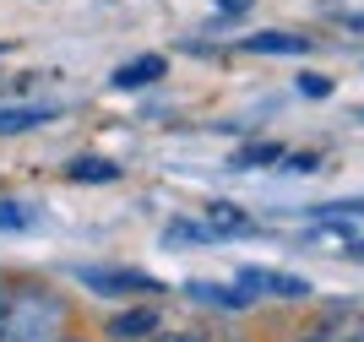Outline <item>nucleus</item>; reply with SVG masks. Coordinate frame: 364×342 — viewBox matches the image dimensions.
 <instances>
[{"label":"nucleus","mask_w":364,"mask_h":342,"mask_svg":"<svg viewBox=\"0 0 364 342\" xmlns=\"http://www.w3.org/2000/svg\"><path fill=\"white\" fill-rule=\"evenodd\" d=\"M0 49H6V44H0Z\"/></svg>","instance_id":"nucleus-17"},{"label":"nucleus","mask_w":364,"mask_h":342,"mask_svg":"<svg viewBox=\"0 0 364 342\" xmlns=\"http://www.w3.org/2000/svg\"><path fill=\"white\" fill-rule=\"evenodd\" d=\"M240 288L250 299H261V294H277V299H304L310 294V283H304V277H283V272H240Z\"/></svg>","instance_id":"nucleus-2"},{"label":"nucleus","mask_w":364,"mask_h":342,"mask_svg":"<svg viewBox=\"0 0 364 342\" xmlns=\"http://www.w3.org/2000/svg\"><path fill=\"white\" fill-rule=\"evenodd\" d=\"M218 11H228V16H240V11H250V0H218Z\"/></svg>","instance_id":"nucleus-15"},{"label":"nucleus","mask_w":364,"mask_h":342,"mask_svg":"<svg viewBox=\"0 0 364 342\" xmlns=\"http://www.w3.org/2000/svg\"><path fill=\"white\" fill-rule=\"evenodd\" d=\"M164 71H168L164 55H141V60H131V65L114 71V87H152V82H164Z\"/></svg>","instance_id":"nucleus-5"},{"label":"nucleus","mask_w":364,"mask_h":342,"mask_svg":"<svg viewBox=\"0 0 364 342\" xmlns=\"http://www.w3.org/2000/svg\"><path fill=\"white\" fill-rule=\"evenodd\" d=\"M65 174H71L76 185H109V179H120V164H114V158H71Z\"/></svg>","instance_id":"nucleus-8"},{"label":"nucleus","mask_w":364,"mask_h":342,"mask_svg":"<svg viewBox=\"0 0 364 342\" xmlns=\"http://www.w3.org/2000/svg\"><path fill=\"white\" fill-rule=\"evenodd\" d=\"M65 304L44 288H6L0 294V342H60Z\"/></svg>","instance_id":"nucleus-1"},{"label":"nucleus","mask_w":364,"mask_h":342,"mask_svg":"<svg viewBox=\"0 0 364 342\" xmlns=\"http://www.w3.org/2000/svg\"><path fill=\"white\" fill-rule=\"evenodd\" d=\"M82 283L98 294H158V277L147 272H82Z\"/></svg>","instance_id":"nucleus-3"},{"label":"nucleus","mask_w":364,"mask_h":342,"mask_svg":"<svg viewBox=\"0 0 364 342\" xmlns=\"http://www.w3.org/2000/svg\"><path fill=\"white\" fill-rule=\"evenodd\" d=\"M207 228H213L218 239H245V234H256V223L245 218L234 201H213V212H207Z\"/></svg>","instance_id":"nucleus-4"},{"label":"nucleus","mask_w":364,"mask_h":342,"mask_svg":"<svg viewBox=\"0 0 364 342\" xmlns=\"http://www.w3.org/2000/svg\"><path fill=\"white\" fill-rule=\"evenodd\" d=\"M299 92H304V98H326V92H332V82H326V76H316V71H304V76H299Z\"/></svg>","instance_id":"nucleus-14"},{"label":"nucleus","mask_w":364,"mask_h":342,"mask_svg":"<svg viewBox=\"0 0 364 342\" xmlns=\"http://www.w3.org/2000/svg\"><path fill=\"white\" fill-rule=\"evenodd\" d=\"M158 342H196V337H158Z\"/></svg>","instance_id":"nucleus-16"},{"label":"nucleus","mask_w":364,"mask_h":342,"mask_svg":"<svg viewBox=\"0 0 364 342\" xmlns=\"http://www.w3.org/2000/svg\"><path fill=\"white\" fill-rule=\"evenodd\" d=\"M321 337H326V342H364V315L353 310V304H343V310H332V315H326Z\"/></svg>","instance_id":"nucleus-7"},{"label":"nucleus","mask_w":364,"mask_h":342,"mask_svg":"<svg viewBox=\"0 0 364 342\" xmlns=\"http://www.w3.org/2000/svg\"><path fill=\"white\" fill-rule=\"evenodd\" d=\"M33 218H28V207L22 201H0V228H11V234H22Z\"/></svg>","instance_id":"nucleus-13"},{"label":"nucleus","mask_w":364,"mask_h":342,"mask_svg":"<svg viewBox=\"0 0 364 342\" xmlns=\"http://www.w3.org/2000/svg\"><path fill=\"white\" fill-rule=\"evenodd\" d=\"M44 119H55V109H0V136H16V131H38Z\"/></svg>","instance_id":"nucleus-10"},{"label":"nucleus","mask_w":364,"mask_h":342,"mask_svg":"<svg viewBox=\"0 0 364 342\" xmlns=\"http://www.w3.org/2000/svg\"><path fill=\"white\" fill-rule=\"evenodd\" d=\"M109 331H114V337H141V331H152V310L114 315V321H109Z\"/></svg>","instance_id":"nucleus-11"},{"label":"nucleus","mask_w":364,"mask_h":342,"mask_svg":"<svg viewBox=\"0 0 364 342\" xmlns=\"http://www.w3.org/2000/svg\"><path fill=\"white\" fill-rule=\"evenodd\" d=\"M283 152L277 147H245V152H234V169H261V164H277Z\"/></svg>","instance_id":"nucleus-12"},{"label":"nucleus","mask_w":364,"mask_h":342,"mask_svg":"<svg viewBox=\"0 0 364 342\" xmlns=\"http://www.w3.org/2000/svg\"><path fill=\"white\" fill-rule=\"evenodd\" d=\"M185 294L201 299V304H218V310H245L250 304L245 288H218V283H185Z\"/></svg>","instance_id":"nucleus-9"},{"label":"nucleus","mask_w":364,"mask_h":342,"mask_svg":"<svg viewBox=\"0 0 364 342\" xmlns=\"http://www.w3.org/2000/svg\"><path fill=\"white\" fill-rule=\"evenodd\" d=\"M245 49H250V55H304L310 38H299V33H250Z\"/></svg>","instance_id":"nucleus-6"}]
</instances>
